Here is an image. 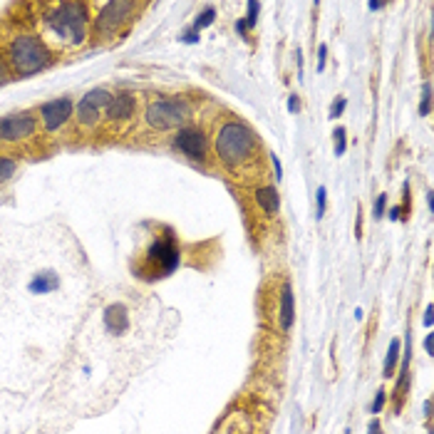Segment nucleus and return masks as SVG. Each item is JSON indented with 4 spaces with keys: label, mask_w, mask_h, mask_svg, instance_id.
<instances>
[{
    "label": "nucleus",
    "mask_w": 434,
    "mask_h": 434,
    "mask_svg": "<svg viewBox=\"0 0 434 434\" xmlns=\"http://www.w3.org/2000/svg\"><path fill=\"white\" fill-rule=\"evenodd\" d=\"M92 6L80 0L43 3L35 15V33L45 40L55 57L80 52L92 38Z\"/></svg>",
    "instance_id": "obj_1"
},
{
    "label": "nucleus",
    "mask_w": 434,
    "mask_h": 434,
    "mask_svg": "<svg viewBox=\"0 0 434 434\" xmlns=\"http://www.w3.org/2000/svg\"><path fill=\"white\" fill-rule=\"evenodd\" d=\"M214 154L218 164L234 176L260 172V139L246 122L228 117L214 132Z\"/></svg>",
    "instance_id": "obj_2"
},
{
    "label": "nucleus",
    "mask_w": 434,
    "mask_h": 434,
    "mask_svg": "<svg viewBox=\"0 0 434 434\" xmlns=\"http://www.w3.org/2000/svg\"><path fill=\"white\" fill-rule=\"evenodd\" d=\"M0 55L6 62L8 72L15 80H27L40 72L50 70L57 62L52 50L45 45L35 30L30 27H10L0 38Z\"/></svg>",
    "instance_id": "obj_3"
},
{
    "label": "nucleus",
    "mask_w": 434,
    "mask_h": 434,
    "mask_svg": "<svg viewBox=\"0 0 434 434\" xmlns=\"http://www.w3.org/2000/svg\"><path fill=\"white\" fill-rule=\"evenodd\" d=\"M152 234L141 239V246L132 260L134 276L147 283L164 281L181 266V248L176 234L169 226H157V223H152Z\"/></svg>",
    "instance_id": "obj_4"
},
{
    "label": "nucleus",
    "mask_w": 434,
    "mask_h": 434,
    "mask_svg": "<svg viewBox=\"0 0 434 434\" xmlns=\"http://www.w3.org/2000/svg\"><path fill=\"white\" fill-rule=\"evenodd\" d=\"M92 8L97 10L92 15V38L99 45H112L125 38L130 25L144 10L141 3H130V0H112Z\"/></svg>",
    "instance_id": "obj_5"
},
{
    "label": "nucleus",
    "mask_w": 434,
    "mask_h": 434,
    "mask_svg": "<svg viewBox=\"0 0 434 434\" xmlns=\"http://www.w3.org/2000/svg\"><path fill=\"white\" fill-rule=\"evenodd\" d=\"M191 120V104L184 97H152L144 104L141 122L152 132H176Z\"/></svg>",
    "instance_id": "obj_6"
},
{
    "label": "nucleus",
    "mask_w": 434,
    "mask_h": 434,
    "mask_svg": "<svg viewBox=\"0 0 434 434\" xmlns=\"http://www.w3.org/2000/svg\"><path fill=\"white\" fill-rule=\"evenodd\" d=\"M38 134H40L38 114L30 112V109L13 112L0 120V147H8V149L25 147V144L38 139Z\"/></svg>",
    "instance_id": "obj_7"
},
{
    "label": "nucleus",
    "mask_w": 434,
    "mask_h": 434,
    "mask_svg": "<svg viewBox=\"0 0 434 434\" xmlns=\"http://www.w3.org/2000/svg\"><path fill=\"white\" fill-rule=\"evenodd\" d=\"M109 97H112V92H109L107 87H94V90L82 94L80 102H75V120H72L77 125V130L82 132L99 130L104 122V109L109 104Z\"/></svg>",
    "instance_id": "obj_8"
},
{
    "label": "nucleus",
    "mask_w": 434,
    "mask_h": 434,
    "mask_svg": "<svg viewBox=\"0 0 434 434\" xmlns=\"http://www.w3.org/2000/svg\"><path fill=\"white\" fill-rule=\"evenodd\" d=\"M136 109H139V97L132 90H120L109 97V104L104 109V122L102 127H107L112 134H120L130 125H134Z\"/></svg>",
    "instance_id": "obj_9"
},
{
    "label": "nucleus",
    "mask_w": 434,
    "mask_h": 434,
    "mask_svg": "<svg viewBox=\"0 0 434 434\" xmlns=\"http://www.w3.org/2000/svg\"><path fill=\"white\" fill-rule=\"evenodd\" d=\"M75 120V102L72 97H55L50 102H43L38 109V125L45 134H60Z\"/></svg>",
    "instance_id": "obj_10"
},
{
    "label": "nucleus",
    "mask_w": 434,
    "mask_h": 434,
    "mask_svg": "<svg viewBox=\"0 0 434 434\" xmlns=\"http://www.w3.org/2000/svg\"><path fill=\"white\" fill-rule=\"evenodd\" d=\"M172 147L194 164L209 162V136L201 127L186 125L181 130H176L172 136Z\"/></svg>",
    "instance_id": "obj_11"
},
{
    "label": "nucleus",
    "mask_w": 434,
    "mask_h": 434,
    "mask_svg": "<svg viewBox=\"0 0 434 434\" xmlns=\"http://www.w3.org/2000/svg\"><path fill=\"white\" fill-rule=\"evenodd\" d=\"M410 365H412V335H405V345H402V355H400V370H397V382L395 390H392V400H395V412L402 407V402L410 392V382H412V372H410Z\"/></svg>",
    "instance_id": "obj_12"
},
{
    "label": "nucleus",
    "mask_w": 434,
    "mask_h": 434,
    "mask_svg": "<svg viewBox=\"0 0 434 434\" xmlns=\"http://www.w3.org/2000/svg\"><path fill=\"white\" fill-rule=\"evenodd\" d=\"M295 323V295L290 281H286L281 286V295H278V328L283 332H290Z\"/></svg>",
    "instance_id": "obj_13"
},
{
    "label": "nucleus",
    "mask_w": 434,
    "mask_h": 434,
    "mask_svg": "<svg viewBox=\"0 0 434 434\" xmlns=\"http://www.w3.org/2000/svg\"><path fill=\"white\" fill-rule=\"evenodd\" d=\"M253 204L266 218H276L281 211V194L273 184H260L253 189Z\"/></svg>",
    "instance_id": "obj_14"
},
{
    "label": "nucleus",
    "mask_w": 434,
    "mask_h": 434,
    "mask_svg": "<svg viewBox=\"0 0 434 434\" xmlns=\"http://www.w3.org/2000/svg\"><path fill=\"white\" fill-rule=\"evenodd\" d=\"M102 326L109 335H125V332L130 330V313H127L125 305H120V303L107 305L102 313Z\"/></svg>",
    "instance_id": "obj_15"
},
{
    "label": "nucleus",
    "mask_w": 434,
    "mask_h": 434,
    "mask_svg": "<svg viewBox=\"0 0 434 434\" xmlns=\"http://www.w3.org/2000/svg\"><path fill=\"white\" fill-rule=\"evenodd\" d=\"M57 288H60V276H57L52 268L38 271L30 278V283H27V290L35 295H48V293H52V290H57Z\"/></svg>",
    "instance_id": "obj_16"
},
{
    "label": "nucleus",
    "mask_w": 434,
    "mask_h": 434,
    "mask_svg": "<svg viewBox=\"0 0 434 434\" xmlns=\"http://www.w3.org/2000/svg\"><path fill=\"white\" fill-rule=\"evenodd\" d=\"M400 355H402V342L400 337H392L390 347H387V355H385V365H382V377H392L400 365Z\"/></svg>",
    "instance_id": "obj_17"
},
{
    "label": "nucleus",
    "mask_w": 434,
    "mask_h": 434,
    "mask_svg": "<svg viewBox=\"0 0 434 434\" xmlns=\"http://www.w3.org/2000/svg\"><path fill=\"white\" fill-rule=\"evenodd\" d=\"M20 169V162L15 159V154H0V184L10 181Z\"/></svg>",
    "instance_id": "obj_18"
},
{
    "label": "nucleus",
    "mask_w": 434,
    "mask_h": 434,
    "mask_svg": "<svg viewBox=\"0 0 434 434\" xmlns=\"http://www.w3.org/2000/svg\"><path fill=\"white\" fill-rule=\"evenodd\" d=\"M214 20H216V8L214 6H204V10L199 13V15L194 18V30L196 33H201L204 27H209V25H214Z\"/></svg>",
    "instance_id": "obj_19"
},
{
    "label": "nucleus",
    "mask_w": 434,
    "mask_h": 434,
    "mask_svg": "<svg viewBox=\"0 0 434 434\" xmlns=\"http://www.w3.org/2000/svg\"><path fill=\"white\" fill-rule=\"evenodd\" d=\"M432 112V82L422 85V97H419V117H429Z\"/></svg>",
    "instance_id": "obj_20"
},
{
    "label": "nucleus",
    "mask_w": 434,
    "mask_h": 434,
    "mask_svg": "<svg viewBox=\"0 0 434 434\" xmlns=\"http://www.w3.org/2000/svg\"><path fill=\"white\" fill-rule=\"evenodd\" d=\"M332 136H335V147H332V154H335L337 159L345 157V152H347V132H345V127H337V130L332 132Z\"/></svg>",
    "instance_id": "obj_21"
},
{
    "label": "nucleus",
    "mask_w": 434,
    "mask_h": 434,
    "mask_svg": "<svg viewBox=\"0 0 434 434\" xmlns=\"http://www.w3.org/2000/svg\"><path fill=\"white\" fill-rule=\"evenodd\" d=\"M328 211V189L326 186H318V191H315V216L323 218Z\"/></svg>",
    "instance_id": "obj_22"
},
{
    "label": "nucleus",
    "mask_w": 434,
    "mask_h": 434,
    "mask_svg": "<svg viewBox=\"0 0 434 434\" xmlns=\"http://www.w3.org/2000/svg\"><path fill=\"white\" fill-rule=\"evenodd\" d=\"M258 15H260V3H253V0H251L248 6H246V18H244L246 27H248V33L253 30L255 25H258Z\"/></svg>",
    "instance_id": "obj_23"
},
{
    "label": "nucleus",
    "mask_w": 434,
    "mask_h": 434,
    "mask_svg": "<svg viewBox=\"0 0 434 434\" xmlns=\"http://www.w3.org/2000/svg\"><path fill=\"white\" fill-rule=\"evenodd\" d=\"M385 214H387V196L380 194L372 204V218L374 221H380V218H385Z\"/></svg>",
    "instance_id": "obj_24"
},
{
    "label": "nucleus",
    "mask_w": 434,
    "mask_h": 434,
    "mask_svg": "<svg viewBox=\"0 0 434 434\" xmlns=\"http://www.w3.org/2000/svg\"><path fill=\"white\" fill-rule=\"evenodd\" d=\"M385 402H387V392L385 390H377V395H374V400H372V405H370V414H377L385 410Z\"/></svg>",
    "instance_id": "obj_25"
},
{
    "label": "nucleus",
    "mask_w": 434,
    "mask_h": 434,
    "mask_svg": "<svg viewBox=\"0 0 434 434\" xmlns=\"http://www.w3.org/2000/svg\"><path fill=\"white\" fill-rule=\"evenodd\" d=\"M345 107H347V99L345 97H337L335 102L330 104V120H337V117H342Z\"/></svg>",
    "instance_id": "obj_26"
},
{
    "label": "nucleus",
    "mask_w": 434,
    "mask_h": 434,
    "mask_svg": "<svg viewBox=\"0 0 434 434\" xmlns=\"http://www.w3.org/2000/svg\"><path fill=\"white\" fill-rule=\"evenodd\" d=\"M199 40H201V33H196L194 27L184 30V35H181V43L184 45H199Z\"/></svg>",
    "instance_id": "obj_27"
},
{
    "label": "nucleus",
    "mask_w": 434,
    "mask_h": 434,
    "mask_svg": "<svg viewBox=\"0 0 434 434\" xmlns=\"http://www.w3.org/2000/svg\"><path fill=\"white\" fill-rule=\"evenodd\" d=\"M326 62H328V45L323 43L321 48H318V62H315V67H318V72L326 70Z\"/></svg>",
    "instance_id": "obj_28"
},
{
    "label": "nucleus",
    "mask_w": 434,
    "mask_h": 434,
    "mask_svg": "<svg viewBox=\"0 0 434 434\" xmlns=\"http://www.w3.org/2000/svg\"><path fill=\"white\" fill-rule=\"evenodd\" d=\"M268 159H271V164H273V174H276L273 179L281 181V179H283V164H281V159H278L276 154H268Z\"/></svg>",
    "instance_id": "obj_29"
},
{
    "label": "nucleus",
    "mask_w": 434,
    "mask_h": 434,
    "mask_svg": "<svg viewBox=\"0 0 434 434\" xmlns=\"http://www.w3.org/2000/svg\"><path fill=\"white\" fill-rule=\"evenodd\" d=\"M288 112L298 114L300 112V97L298 94H288Z\"/></svg>",
    "instance_id": "obj_30"
},
{
    "label": "nucleus",
    "mask_w": 434,
    "mask_h": 434,
    "mask_svg": "<svg viewBox=\"0 0 434 434\" xmlns=\"http://www.w3.org/2000/svg\"><path fill=\"white\" fill-rule=\"evenodd\" d=\"M385 216L390 218V221H402V218H405V211H402V206H395V209H390Z\"/></svg>",
    "instance_id": "obj_31"
},
{
    "label": "nucleus",
    "mask_w": 434,
    "mask_h": 434,
    "mask_svg": "<svg viewBox=\"0 0 434 434\" xmlns=\"http://www.w3.org/2000/svg\"><path fill=\"white\" fill-rule=\"evenodd\" d=\"M368 432H370V434H382V424H380V419H377V417H372V419H370Z\"/></svg>",
    "instance_id": "obj_32"
},
{
    "label": "nucleus",
    "mask_w": 434,
    "mask_h": 434,
    "mask_svg": "<svg viewBox=\"0 0 434 434\" xmlns=\"http://www.w3.org/2000/svg\"><path fill=\"white\" fill-rule=\"evenodd\" d=\"M8 80H10V72H8L6 62H3V55H0V85H6Z\"/></svg>",
    "instance_id": "obj_33"
},
{
    "label": "nucleus",
    "mask_w": 434,
    "mask_h": 434,
    "mask_svg": "<svg viewBox=\"0 0 434 434\" xmlns=\"http://www.w3.org/2000/svg\"><path fill=\"white\" fill-rule=\"evenodd\" d=\"M432 342H434V332H427V337H424V353H427V355H434Z\"/></svg>",
    "instance_id": "obj_34"
},
{
    "label": "nucleus",
    "mask_w": 434,
    "mask_h": 434,
    "mask_svg": "<svg viewBox=\"0 0 434 434\" xmlns=\"http://www.w3.org/2000/svg\"><path fill=\"white\" fill-rule=\"evenodd\" d=\"M236 33H239L241 38H246V35H248V27H246L244 18H239V20H236Z\"/></svg>",
    "instance_id": "obj_35"
},
{
    "label": "nucleus",
    "mask_w": 434,
    "mask_h": 434,
    "mask_svg": "<svg viewBox=\"0 0 434 434\" xmlns=\"http://www.w3.org/2000/svg\"><path fill=\"white\" fill-rule=\"evenodd\" d=\"M422 412H424V419H427V422H432V400H424Z\"/></svg>",
    "instance_id": "obj_36"
},
{
    "label": "nucleus",
    "mask_w": 434,
    "mask_h": 434,
    "mask_svg": "<svg viewBox=\"0 0 434 434\" xmlns=\"http://www.w3.org/2000/svg\"><path fill=\"white\" fill-rule=\"evenodd\" d=\"M424 326L432 328V305H427V310H424Z\"/></svg>",
    "instance_id": "obj_37"
},
{
    "label": "nucleus",
    "mask_w": 434,
    "mask_h": 434,
    "mask_svg": "<svg viewBox=\"0 0 434 434\" xmlns=\"http://www.w3.org/2000/svg\"><path fill=\"white\" fill-rule=\"evenodd\" d=\"M382 8H385V3H368L370 13H377V10H382Z\"/></svg>",
    "instance_id": "obj_38"
},
{
    "label": "nucleus",
    "mask_w": 434,
    "mask_h": 434,
    "mask_svg": "<svg viewBox=\"0 0 434 434\" xmlns=\"http://www.w3.org/2000/svg\"><path fill=\"white\" fill-rule=\"evenodd\" d=\"M427 206H429V211L434 209V196H432V191H427Z\"/></svg>",
    "instance_id": "obj_39"
},
{
    "label": "nucleus",
    "mask_w": 434,
    "mask_h": 434,
    "mask_svg": "<svg viewBox=\"0 0 434 434\" xmlns=\"http://www.w3.org/2000/svg\"><path fill=\"white\" fill-rule=\"evenodd\" d=\"M345 434H350V429H347V432H345Z\"/></svg>",
    "instance_id": "obj_40"
}]
</instances>
